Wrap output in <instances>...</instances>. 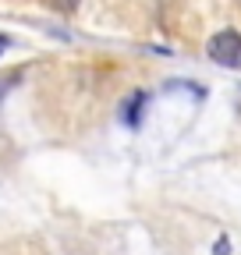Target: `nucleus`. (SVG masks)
Returning <instances> with one entry per match:
<instances>
[{
	"label": "nucleus",
	"instance_id": "nucleus-3",
	"mask_svg": "<svg viewBox=\"0 0 241 255\" xmlns=\"http://www.w3.org/2000/svg\"><path fill=\"white\" fill-rule=\"evenodd\" d=\"M213 255H231V241H227V238H220V241H217V248H213Z\"/></svg>",
	"mask_w": 241,
	"mask_h": 255
},
{
	"label": "nucleus",
	"instance_id": "nucleus-2",
	"mask_svg": "<svg viewBox=\"0 0 241 255\" xmlns=\"http://www.w3.org/2000/svg\"><path fill=\"white\" fill-rule=\"evenodd\" d=\"M142 107H145V96H142V92H135L131 100H128V107H124V124L138 128V124H142Z\"/></svg>",
	"mask_w": 241,
	"mask_h": 255
},
{
	"label": "nucleus",
	"instance_id": "nucleus-1",
	"mask_svg": "<svg viewBox=\"0 0 241 255\" xmlns=\"http://www.w3.org/2000/svg\"><path fill=\"white\" fill-rule=\"evenodd\" d=\"M206 53H209V60H217L220 68H241V32H234V28H224V32H217V36H209V43H206Z\"/></svg>",
	"mask_w": 241,
	"mask_h": 255
}]
</instances>
